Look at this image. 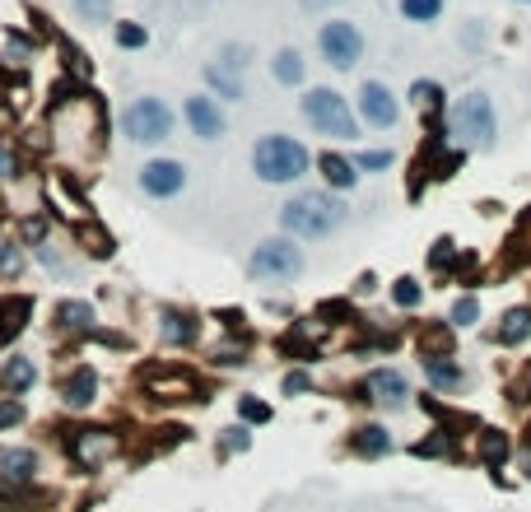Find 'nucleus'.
Instances as JSON below:
<instances>
[{
	"instance_id": "33",
	"label": "nucleus",
	"mask_w": 531,
	"mask_h": 512,
	"mask_svg": "<svg viewBox=\"0 0 531 512\" xmlns=\"http://www.w3.org/2000/svg\"><path fill=\"white\" fill-rule=\"evenodd\" d=\"M19 177H24V159H19V149L0 140V187H14Z\"/></svg>"
},
{
	"instance_id": "39",
	"label": "nucleus",
	"mask_w": 531,
	"mask_h": 512,
	"mask_svg": "<svg viewBox=\"0 0 531 512\" xmlns=\"http://www.w3.org/2000/svg\"><path fill=\"white\" fill-rule=\"evenodd\" d=\"M392 298H396V308H420V298H424L420 280H410V275H401V280L392 284Z\"/></svg>"
},
{
	"instance_id": "25",
	"label": "nucleus",
	"mask_w": 531,
	"mask_h": 512,
	"mask_svg": "<svg viewBox=\"0 0 531 512\" xmlns=\"http://www.w3.org/2000/svg\"><path fill=\"white\" fill-rule=\"evenodd\" d=\"M420 364L434 387H462V364H452V354H420Z\"/></svg>"
},
{
	"instance_id": "27",
	"label": "nucleus",
	"mask_w": 531,
	"mask_h": 512,
	"mask_svg": "<svg viewBox=\"0 0 531 512\" xmlns=\"http://www.w3.org/2000/svg\"><path fill=\"white\" fill-rule=\"evenodd\" d=\"M271 75H275V84H289V89H299L303 75H308V66H303V56L294 52V47H285V52H275Z\"/></svg>"
},
{
	"instance_id": "15",
	"label": "nucleus",
	"mask_w": 531,
	"mask_h": 512,
	"mask_svg": "<svg viewBox=\"0 0 531 512\" xmlns=\"http://www.w3.org/2000/svg\"><path fill=\"white\" fill-rule=\"evenodd\" d=\"M140 382H145L154 401H187V396H196V378L187 368H150Z\"/></svg>"
},
{
	"instance_id": "41",
	"label": "nucleus",
	"mask_w": 531,
	"mask_h": 512,
	"mask_svg": "<svg viewBox=\"0 0 531 512\" xmlns=\"http://www.w3.org/2000/svg\"><path fill=\"white\" fill-rule=\"evenodd\" d=\"M448 345H452L448 326H429V331H420V354H448Z\"/></svg>"
},
{
	"instance_id": "10",
	"label": "nucleus",
	"mask_w": 531,
	"mask_h": 512,
	"mask_svg": "<svg viewBox=\"0 0 531 512\" xmlns=\"http://www.w3.org/2000/svg\"><path fill=\"white\" fill-rule=\"evenodd\" d=\"M136 182H140V191H145L150 201H173V196L187 191L191 173H187V163H182V159H164V154H159V159L140 163Z\"/></svg>"
},
{
	"instance_id": "22",
	"label": "nucleus",
	"mask_w": 531,
	"mask_h": 512,
	"mask_svg": "<svg viewBox=\"0 0 531 512\" xmlns=\"http://www.w3.org/2000/svg\"><path fill=\"white\" fill-rule=\"evenodd\" d=\"M350 452L354 457H387L392 452V433L382 429V424H359V429L350 433Z\"/></svg>"
},
{
	"instance_id": "24",
	"label": "nucleus",
	"mask_w": 531,
	"mask_h": 512,
	"mask_svg": "<svg viewBox=\"0 0 531 512\" xmlns=\"http://www.w3.org/2000/svg\"><path fill=\"white\" fill-rule=\"evenodd\" d=\"M527 336H531V308H508L504 317H499V345H504V350H518Z\"/></svg>"
},
{
	"instance_id": "11",
	"label": "nucleus",
	"mask_w": 531,
	"mask_h": 512,
	"mask_svg": "<svg viewBox=\"0 0 531 512\" xmlns=\"http://www.w3.org/2000/svg\"><path fill=\"white\" fill-rule=\"evenodd\" d=\"M182 122H187V131L196 140H219V135L229 131V117L219 108V98H210V94H191L182 103Z\"/></svg>"
},
{
	"instance_id": "49",
	"label": "nucleus",
	"mask_w": 531,
	"mask_h": 512,
	"mask_svg": "<svg viewBox=\"0 0 531 512\" xmlns=\"http://www.w3.org/2000/svg\"><path fill=\"white\" fill-rule=\"evenodd\" d=\"M527 396H531V364L522 368V378L513 382V401H527Z\"/></svg>"
},
{
	"instance_id": "1",
	"label": "nucleus",
	"mask_w": 531,
	"mask_h": 512,
	"mask_svg": "<svg viewBox=\"0 0 531 512\" xmlns=\"http://www.w3.org/2000/svg\"><path fill=\"white\" fill-rule=\"evenodd\" d=\"M103 103L98 94H89L84 84H61L52 98V112H47V135H52V145L66 154L70 163H84L94 159L98 149H103Z\"/></svg>"
},
{
	"instance_id": "16",
	"label": "nucleus",
	"mask_w": 531,
	"mask_h": 512,
	"mask_svg": "<svg viewBox=\"0 0 531 512\" xmlns=\"http://www.w3.org/2000/svg\"><path fill=\"white\" fill-rule=\"evenodd\" d=\"M159 340L168 350H191L201 340V322L187 308H159Z\"/></svg>"
},
{
	"instance_id": "19",
	"label": "nucleus",
	"mask_w": 531,
	"mask_h": 512,
	"mask_svg": "<svg viewBox=\"0 0 531 512\" xmlns=\"http://www.w3.org/2000/svg\"><path fill=\"white\" fill-rule=\"evenodd\" d=\"M38 387V364L33 354H10L0 364V396H24V391Z\"/></svg>"
},
{
	"instance_id": "43",
	"label": "nucleus",
	"mask_w": 531,
	"mask_h": 512,
	"mask_svg": "<svg viewBox=\"0 0 531 512\" xmlns=\"http://www.w3.org/2000/svg\"><path fill=\"white\" fill-rule=\"evenodd\" d=\"M238 419H243V424H266V419H271V405L257 401V396H238Z\"/></svg>"
},
{
	"instance_id": "6",
	"label": "nucleus",
	"mask_w": 531,
	"mask_h": 512,
	"mask_svg": "<svg viewBox=\"0 0 531 512\" xmlns=\"http://www.w3.org/2000/svg\"><path fill=\"white\" fill-rule=\"evenodd\" d=\"M117 452H122V433L108 429V424H84V429L66 433V457H70V466L84 475L103 471Z\"/></svg>"
},
{
	"instance_id": "36",
	"label": "nucleus",
	"mask_w": 531,
	"mask_h": 512,
	"mask_svg": "<svg viewBox=\"0 0 531 512\" xmlns=\"http://www.w3.org/2000/svg\"><path fill=\"white\" fill-rule=\"evenodd\" d=\"M24 419H28V405L19 401V396H0V433L19 429Z\"/></svg>"
},
{
	"instance_id": "18",
	"label": "nucleus",
	"mask_w": 531,
	"mask_h": 512,
	"mask_svg": "<svg viewBox=\"0 0 531 512\" xmlns=\"http://www.w3.org/2000/svg\"><path fill=\"white\" fill-rule=\"evenodd\" d=\"M42 457L38 447H0V480H19V485H38Z\"/></svg>"
},
{
	"instance_id": "9",
	"label": "nucleus",
	"mask_w": 531,
	"mask_h": 512,
	"mask_svg": "<svg viewBox=\"0 0 531 512\" xmlns=\"http://www.w3.org/2000/svg\"><path fill=\"white\" fill-rule=\"evenodd\" d=\"M317 52L331 70H354L364 61V33L350 24V19H327L322 33H317Z\"/></svg>"
},
{
	"instance_id": "40",
	"label": "nucleus",
	"mask_w": 531,
	"mask_h": 512,
	"mask_svg": "<svg viewBox=\"0 0 531 512\" xmlns=\"http://www.w3.org/2000/svg\"><path fill=\"white\" fill-rule=\"evenodd\" d=\"M480 457L490 461V466H499V461L508 457V438H504V433H494V429L480 433Z\"/></svg>"
},
{
	"instance_id": "8",
	"label": "nucleus",
	"mask_w": 531,
	"mask_h": 512,
	"mask_svg": "<svg viewBox=\"0 0 531 512\" xmlns=\"http://www.w3.org/2000/svg\"><path fill=\"white\" fill-rule=\"evenodd\" d=\"M494 103L490 94H466L452 108V135H462V149H494Z\"/></svg>"
},
{
	"instance_id": "31",
	"label": "nucleus",
	"mask_w": 531,
	"mask_h": 512,
	"mask_svg": "<svg viewBox=\"0 0 531 512\" xmlns=\"http://www.w3.org/2000/svg\"><path fill=\"white\" fill-rule=\"evenodd\" d=\"M215 66L233 70V75H243V70L252 66V47H247V42H224V47H219V61H215Z\"/></svg>"
},
{
	"instance_id": "45",
	"label": "nucleus",
	"mask_w": 531,
	"mask_h": 512,
	"mask_svg": "<svg viewBox=\"0 0 531 512\" xmlns=\"http://www.w3.org/2000/svg\"><path fill=\"white\" fill-rule=\"evenodd\" d=\"M354 168H359V173H382V168H392V154H387V149H368V154L354 159Z\"/></svg>"
},
{
	"instance_id": "23",
	"label": "nucleus",
	"mask_w": 531,
	"mask_h": 512,
	"mask_svg": "<svg viewBox=\"0 0 531 512\" xmlns=\"http://www.w3.org/2000/svg\"><path fill=\"white\" fill-rule=\"evenodd\" d=\"M205 84H210V98H229V103H243L247 98L243 75H233L224 66H205Z\"/></svg>"
},
{
	"instance_id": "44",
	"label": "nucleus",
	"mask_w": 531,
	"mask_h": 512,
	"mask_svg": "<svg viewBox=\"0 0 531 512\" xmlns=\"http://www.w3.org/2000/svg\"><path fill=\"white\" fill-rule=\"evenodd\" d=\"M252 447V433H247V424H233V429H224V438H219V452H247Z\"/></svg>"
},
{
	"instance_id": "28",
	"label": "nucleus",
	"mask_w": 531,
	"mask_h": 512,
	"mask_svg": "<svg viewBox=\"0 0 531 512\" xmlns=\"http://www.w3.org/2000/svg\"><path fill=\"white\" fill-rule=\"evenodd\" d=\"M28 266V247L19 238H0V280H19Z\"/></svg>"
},
{
	"instance_id": "14",
	"label": "nucleus",
	"mask_w": 531,
	"mask_h": 512,
	"mask_svg": "<svg viewBox=\"0 0 531 512\" xmlns=\"http://www.w3.org/2000/svg\"><path fill=\"white\" fill-rule=\"evenodd\" d=\"M98 391H103L98 368L80 364V368H70L66 378H61V405L75 410V415H84V410H94V405H98Z\"/></svg>"
},
{
	"instance_id": "17",
	"label": "nucleus",
	"mask_w": 531,
	"mask_h": 512,
	"mask_svg": "<svg viewBox=\"0 0 531 512\" xmlns=\"http://www.w3.org/2000/svg\"><path fill=\"white\" fill-rule=\"evenodd\" d=\"M33 322V298L28 294H0V350L28 331Z\"/></svg>"
},
{
	"instance_id": "48",
	"label": "nucleus",
	"mask_w": 531,
	"mask_h": 512,
	"mask_svg": "<svg viewBox=\"0 0 531 512\" xmlns=\"http://www.w3.org/2000/svg\"><path fill=\"white\" fill-rule=\"evenodd\" d=\"M443 447H448V438H443V433H438V438H420V443H415V457H438Z\"/></svg>"
},
{
	"instance_id": "50",
	"label": "nucleus",
	"mask_w": 531,
	"mask_h": 512,
	"mask_svg": "<svg viewBox=\"0 0 531 512\" xmlns=\"http://www.w3.org/2000/svg\"><path fill=\"white\" fill-rule=\"evenodd\" d=\"M522 466H527V475H531V452H527V457H522Z\"/></svg>"
},
{
	"instance_id": "52",
	"label": "nucleus",
	"mask_w": 531,
	"mask_h": 512,
	"mask_svg": "<svg viewBox=\"0 0 531 512\" xmlns=\"http://www.w3.org/2000/svg\"><path fill=\"white\" fill-rule=\"evenodd\" d=\"M518 5H531V0H518Z\"/></svg>"
},
{
	"instance_id": "26",
	"label": "nucleus",
	"mask_w": 531,
	"mask_h": 512,
	"mask_svg": "<svg viewBox=\"0 0 531 512\" xmlns=\"http://www.w3.org/2000/svg\"><path fill=\"white\" fill-rule=\"evenodd\" d=\"M317 168H322V177H327L331 191H350L354 182H359V168H354L350 159H341V154H322Z\"/></svg>"
},
{
	"instance_id": "13",
	"label": "nucleus",
	"mask_w": 531,
	"mask_h": 512,
	"mask_svg": "<svg viewBox=\"0 0 531 512\" xmlns=\"http://www.w3.org/2000/svg\"><path fill=\"white\" fill-rule=\"evenodd\" d=\"M406 396H410V382L401 368H373L364 378V387H359V401H373L382 410H401Z\"/></svg>"
},
{
	"instance_id": "20",
	"label": "nucleus",
	"mask_w": 531,
	"mask_h": 512,
	"mask_svg": "<svg viewBox=\"0 0 531 512\" xmlns=\"http://www.w3.org/2000/svg\"><path fill=\"white\" fill-rule=\"evenodd\" d=\"M56 326H61L66 336H94L98 331L94 303H84V298H61V303H56Z\"/></svg>"
},
{
	"instance_id": "34",
	"label": "nucleus",
	"mask_w": 531,
	"mask_h": 512,
	"mask_svg": "<svg viewBox=\"0 0 531 512\" xmlns=\"http://www.w3.org/2000/svg\"><path fill=\"white\" fill-rule=\"evenodd\" d=\"M410 103L420 112H438V103H443V89H438L434 80H415L410 84Z\"/></svg>"
},
{
	"instance_id": "3",
	"label": "nucleus",
	"mask_w": 531,
	"mask_h": 512,
	"mask_svg": "<svg viewBox=\"0 0 531 512\" xmlns=\"http://www.w3.org/2000/svg\"><path fill=\"white\" fill-rule=\"evenodd\" d=\"M308 149L294 140V135H261L257 145H252V173H257V182H266V187H289V182H299L303 173H308Z\"/></svg>"
},
{
	"instance_id": "12",
	"label": "nucleus",
	"mask_w": 531,
	"mask_h": 512,
	"mask_svg": "<svg viewBox=\"0 0 531 512\" xmlns=\"http://www.w3.org/2000/svg\"><path fill=\"white\" fill-rule=\"evenodd\" d=\"M359 117H364L373 131H392V126L401 122V103H396V94L382 80H368L364 89H359Z\"/></svg>"
},
{
	"instance_id": "47",
	"label": "nucleus",
	"mask_w": 531,
	"mask_h": 512,
	"mask_svg": "<svg viewBox=\"0 0 531 512\" xmlns=\"http://www.w3.org/2000/svg\"><path fill=\"white\" fill-rule=\"evenodd\" d=\"M429 266H434V270H448L452 266V238H438L434 256H429Z\"/></svg>"
},
{
	"instance_id": "5",
	"label": "nucleus",
	"mask_w": 531,
	"mask_h": 512,
	"mask_svg": "<svg viewBox=\"0 0 531 512\" xmlns=\"http://www.w3.org/2000/svg\"><path fill=\"white\" fill-rule=\"evenodd\" d=\"M117 126H122V135L131 140V145H164L168 135H173L177 117H173V108H168L164 98L140 94V98H131V103L122 108Z\"/></svg>"
},
{
	"instance_id": "32",
	"label": "nucleus",
	"mask_w": 531,
	"mask_h": 512,
	"mask_svg": "<svg viewBox=\"0 0 531 512\" xmlns=\"http://www.w3.org/2000/svg\"><path fill=\"white\" fill-rule=\"evenodd\" d=\"M401 14H406L410 24H434L438 14H443V0H401Z\"/></svg>"
},
{
	"instance_id": "37",
	"label": "nucleus",
	"mask_w": 531,
	"mask_h": 512,
	"mask_svg": "<svg viewBox=\"0 0 531 512\" xmlns=\"http://www.w3.org/2000/svg\"><path fill=\"white\" fill-rule=\"evenodd\" d=\"M476 322H480V298L476 294H462L457 303H452L448 326H476Z\"/></svg>"
},
{
	"instance_id": "46",
	"label": "nucleus",
	"mask_w": 531,
	"mask_h": 512,
	"mask_svg": "<svg viewBox=\"0 0 531 512\" xmlns=\"http://www.w3.org/2000/svg\"><path fill=\"white\" fill-rule=\"evenodd\" d=\"M280 391H285V396H303V391H313V373H303V368H294V373H285Z\"/></svg>"
},
{
	"instance_id": "2",
	"label": "nucleus",
	"mask_w": 531,
	"mask_h": 512,
	"mask_svg": "<svg viewBox=\"0 0 531 512\" xmlns=\"http://www.w3.org/2000/svg\"><path fill=\"white\" fill-rule=\"evenodd\" d=\"M350 219V205L336 196V191H299L280 205V224H285V238L294 243H322Z\"/></svg>"
},
{
	"instance_id": "51",
	"label": "nucleus",
	"mask_w": 531,
	"mask_h": 512,
	"mask_svg": "<svg viewBox=\"0 0 531 512\" xmlns=\"http://www.w3.org/2000/svg\"><path fill=\"white\" fill-rule=\"evenodd\" d=\"M317 5H336V0H317Z\"/></svg>"
},
{
	"instance_id": "4",
	"label": "nucleus",
	"mask_w": 531,
	"mask_h": 512,
	"mask_svg": "<svg viewBox=\"0 0 531 512\" xmlns=\"http://www.w3.org/2000/svg\"><path fill=\"white\" fill-rule=\"evenodd\" d=\"M299 112H303V122L313 126L317 135H327V140H354V135H359V117H354L350 103H345L336 89L313 84V89L299 98Z\"/></svg>"
},
{
	"instance_id": "38",
	"label": "nucleus",
	"mask_w": 531,
	"mask_h": 512,
	"mask_svg": "<svg viewBox=\"0 0 531 512\" xmlns=\"http://www.w3.org/2000/svg\"><path fill=\"white\" fill-rule=\"evenodd\" d=\"M61 56H66V75H75V80H89V75H94V66H89V56L80 52V47H75V42H61Z\"/></svg>"
},
{
	"instance_id": "7",
	"label": "nucleus",
	"mask_w": 531,
	"mask_h": 512,
	"mask_svg": "<svg viewBox=\"0 0 531 512\" xmlns=\"http://www.w3.org/2000/svg\"><path fill=\"white\" fill-rule=\"evenodd\" d=\"M303 247L294 238H261L247 256V270H252V280H271V284H285V280H299L303 275Z\"/></svg>"
},
{
	"instance_id": "35",
	"label": "nucleus",
	"mask_w": 531,
	"mask_h": 512,
	"mask_svg": "<svg viewBox=\"0 0 531 512\" xmlns=\"http://www.w3.org/2000/svg\"><path fill=\"white\" fill-rule=\"evenodd\" d=\"M70 10L80 14L84 24H108V19H112V0H70Z\"/></svg>"
},
{
	"instance_id": "21",
	"label": "nucleus",
	"mask_w": 531,
	"mask_h": 512,
	"mask_svg": "<svg viewBox=\"0 0 531 512\" xmlns=\"http://www.w3.org/2000/svg\"><path fill=\"white\" fill-rule=\"evenodd\" d=\"M75 247H80L89 261H112V252H117V238H112L98 219H80L75 224Z\"/></svg>"
},
{
	"instance_id": "42",
	"label": "nucleus",
	"mask_w": 531,
	"mask_h": 512,
	"mask_svg": "<svg viewBox=\"0 0 531 512\" xmlns=\"http://www.w3.org/2000/svg\"><path fill=\"white\" fill-rule=\"evenodd\" d=\"M243 354H247V340L238 336V340H224V345H215V350H210V359H215V364H224V368H233V364H243Z\"/></svg>"
},
{
	"instance_id": "29",
	"label": "nucleus",
	"mask_w": 531,
	"mask_h": 512,
	"mask_svg": "<svg viewBox=\"0 0 531 512\" xmlns=\"http://www.w3.org/2000/svg\"><path fill=\"white\" fill-rule=\"evenodd\" d=\"M112 42H117L122 52H145V47H150V28L136 24V19H122V24H112Z\"/></svg>"
},
{
	"instance_id": "30",
	"label": "nucleus",
	"mask_w": 531,
	"mask_h": 512,
	"mask_svg": "<svg viewBox=\"0 0 531 512\" xmlns=\"http://www.w3.org/2000/svg\"><path fill=\"white\" fill-rule=\"evenodd\" d=\"M42 489L38 485H19V480H0V508H24V503H38Z\"/></svg>"
}]
</instances>
